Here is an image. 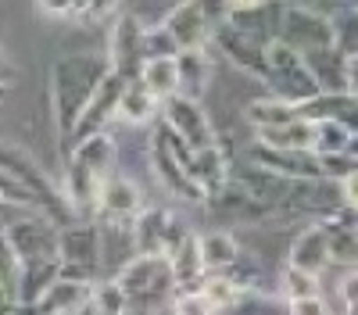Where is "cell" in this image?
<instances>
[{
    "instance_id": "cell-1",
    "label": "cell",
    "mask_w": 358,
    "mask_h": 315,
    "mask_svg": "<svg viewBox=\"0 0 358 315\" xmlns=\"http://www.w3.org/2000/svg\"><path fill=\"white\" fill-rule=\"evenodd\" d=\"M108 72H111L108 54H65L50 65V115L62 143L76 136L83 111L101 90Z\"/></svg>"
},
{
    "instance_id": "cell-2",
    "label": "cell",
    "mask_w": 358,
    "mask_h": 315,
    "mask_svg": "<svg viewBox=\"0 0 358 315\" xmlns=\"http://www.w3.org/2000/svg\"><path fill=\"white\" fill-rule=\"evenodd\" d=\"M115 161V140L101 129L76 140V151L69 158V205L79 212H97L101 186L108 180V168Z\"/></svg>"
},
{
    "instance_id": "cell-3",
    "label": "cell",
    "mask_w": 358,
    "mask_h": 315,
    "mask_svg": "<svg viewBox=\"0 0 358 315\" xmlns=\"http://www.w3.org/2000/svg\"><path fill=\"white\" fill-rule=\"evenodd\" d=\"M115 279L126 291L129 308H140V312H155L179 283L169 254H136Z\"/></svg>"
},
{
    "instance_id": "cell-4",
    "label": "cell",
    "mask_w": 358,
    "mask_h": 315,
    "mask_svg": "<svg viewBox=\"0 0 358 315\" xmlns=\"http://www.w3.org/2000/svg\"><path fill=\"white\" fill-rule=\"evenodd\" d=\"M265 82L273 86V94L280 101H290V104H308L312 97L322 94V86L308 65V57L301 50H294L290 43L283 40H273L268 43V72H265Z\"/></svg>"
},
{
    "instance_id": "cell-5",
    "label": "cell",
    "mask_w": 358,
    "mask_h": 315,
    "mask_svg": "<svg viewBox=\"0 0 358 315\" xmlns=\"http://www.w3.org/2000/svg\"><path fill=\"white\" fill-rule=\"evenodd\" d=\"M280 40L290 43L294 50H319V47H334L337 43V29H334V18L319 15L315 8L308 4H290L283 11V25H280Z\"/></svg>"
},
{
    "instance_id": "cell-6",
    "label": "cell",
    "mask_w": 358,
    "mask_h": 315,
    "mask_svg": "<svg viewBox=\"0 0 358 315\" xmlns=\"http://www.w3.org/2000/svg\"><path fill=\"white\" fill-rule=\"evenodd\" d=\"M101 229L97 226H65L62 229V276L72 279H94L101 269Z\"/></svg>"
},
{
    "instance_id": "cell-7",
    "label": "cell",
    "mask_w": 358,
    "mask_h": 315,
    "mask_svg": "<svg viewBox=\"0 0 358 315\" xmlns=\"http://www.w3.org/2000/svg\"><path fill=\"white\" fill-rule=\"evenodd\" d=\"M212 43L229 57L236 68H244V72L265 79V72H268V43H262V40H255L251 33H244L236 22H229V18H226V22H215Z\"/></svg>"
},
{
    "instance_id": "cell-8",
    "label": "cell",
    "mask_w": 358,
    "mask_h": 315,
    "mask_svg": "<svg viewBox=\"0 0 358 315\" xmlns=\"http://www.w3.org/2000/svg\"><path fill=\"white\" fill-rule=\"evenodd\" d=\"M162 25L176 36L179 50L183 47H204L212 40V29H215V4L212 0H179V4L165 15Z\"/></svg>"
},
{
    "instance_id": "cell-9",
    "label": "cell",
    "mask_w": 358,
    "mask_h": 315,
    "mask_svg": "<svg viewBox=\"0 0 358 315\" xmlns=\"http://www.w3.org/2000/svg\"><path fill=\"white\" fill-rule=\"evenodd\" d=\"M147 29L136 15H118L111 33H108V57H111V68L115 72H126V75H140L143 61H147Z\"/></svg>"
},
{
    "instance_id": "cell-10",
    "label": "cell",
    "mask_w": 358,
    "mask_h": 315,
    "mask_svg": "<svg viewBox=\"0 0 358 315\" xmlns=\"http://www.w3.org/2000/svg\"><path fill=\"white\" fill-rule=\"evenodd\" d=\"M165 122L183 136L194 151L212 147V143H215V129H212V122H208V115L201 111V101H190L183 94L169 97L165 101Z\"/></svg>"
},
{
    "instance_id": "cell-11",
    "label": "cell",
    "mask_w": 358,
    "mask_h": 315,
    "mask_svg": "<svg viewBox=\"0 0 358 315\" xmlns=\"http://www.w3.org/2000/svg\"><path fill=\"white\" fill-rule=\"evenodd\" d=\"M129 79H133V75H126V72H115V68L108 72V79L101 82V90L94 94V101L86 104V111H83V119H79L72 140H83V136H90V133H101V126H104L108 119H115Z\"/></svg>"
},
{
    "instance_id": "cell-12",
    "label": "cell",
    "mask_w": 358,
    "mask_h": 315,
    "mask_svg": "<svg viewBox=\"0 0 358 315\" xmlns=\"http://www.w3.org/2000/svg\"><path fill=\"white\" fill-rule=\"evenodd\" d=\"M0 172H4V176H11L15 183H22L25 190H33L36 197L50 200V205H57V200H62V197L54 193L47 172H40V165L29 158L25 151L11 147V143H0Z\"/></svg>"
},
{
    "instance_id": "cell-13",
    "label": "cell",
    "mask_w": 358,
    "mask_h": 315,
    "mask_svg": "<svg viewBox=\"0 0 358 315\" xmlns=\"http://www.w3.org/2000/svg\"><path fill=\"white\" fill-rule=\"evenodd\" d=\"M255 158L273 168V172H283V176H294V180H312V176H326V165H322V154L319 151H287V147H262L255 151Z\"/></svg>"
},
{
    "instance_id": "cell-14",
    "label": "cell",
    "mask_w": 358,
    "mask_h": 315,
    "mask_svg": "<svg viewBox=\"0 0 358 315\" xmlns=\"http://www.w3.org/2000/svg\"><path fill=\"white\" fill-rule=\"evenodd\" d=\"M97 212L108 222H136V215L143 212L140 205V190L126 180V176H111L101 186V200H97Z\"/></svg>"
},
{
    "instance_id": "cell-15",
    "label": "cell",
    "mask_w": 358,
    "mask_h": 315,
    "mask_svg": "<svg viewBox=\"0 0 358 315\" xmlns=\"http://www.w3.org/2000/svg\"><path fill=\"white\" fill-rule=\"evenodd\" d=\"M90 294H94V286H90L86 279L57 276L36 305L43 308V315H76L83 305H90Z\"/></svg>"
},
{
    "instance_id": "cell-16",
    "label": "cell",
    "mask_w": 358,
    "mask_h": 315,
    "mask_svg": "<svg viewBox=\"0 0 358 315\" xmlns=\"http://www.w3.org/2000/svg\"><path fill=\"white\" fill-rule=\"evenodd\" d=\"M330 262H334V251H330V229L326 226L305 229V233L294 240V247H290V265L294 269H305V272L319 276Z\"/></svg>"
},
{
    "instance_id": "cell-17",
    "label": "cell",
    "mask_w": 358,
    "mask_h": 315,
    "mask_svg": "<svg viewBox=\"0 0 358 315\" xmlns=\"http://www.w3.org/2000/svg\"><path fill=\"white\" fill-rule=\"evenodd\" d=\"M315 133L319 122L308 115H297V119L283 122V126H265L258 129V140L265 147H287V151H315Z\"/></svg>"
},
{
    "instance_id": "cell-18",
    "label": "cell",
    "mask_w": 358,
    "mask_h": 315,
    "mask_svg": "<svg viewBox=\"0 0 358 315\" xmlns=\"http://www.w3.org/2000/svg\"><path fill=\"white\" fill-rule=\"evenodd\" d=\"M179 61V94L190 97V101H201L208 82H212V57H208L204 47H183L176 54Z\"/></svg>"
},
{
    "instance_id": "cell-19",
    "label": "cell",
    "mask_w": 358,
    "mask_h": 315,
    "mask_svg": "<svg viewBox=\"0 0 358 315\" xmlns=\"http://www.w3.org/2000/svg\"><path fill=\"white\" fill-rule=\"evenodd\" d=\"M308 65L322 86V94H344L348 90V54L334 43V47H319V50H308Z\"/></svg>"
},
{
    "instance_id": "cell-20",
    "label": "cell",
    "mask_w": 358,
    "mask_h": 315,
    "mask_svg": "<svg viewBox=\"0 0 358 315\" xmlns=\"http://www.w3.org/2000/svg\"><path fill=\"white\" fill-rule=\"evenodd\" d=\"M158 104H165V101L140 75H133L129 86H126V94H122V104H118V119L129 122V126H143V122H151L158 115Z\"/></svg>"
},
{
    "instance_id": "cell-21",
    "label": "cell",
    "mask_w": 358,
    "mask_h": 315,
    "mask_svg": "<svg viewBox=\"0 0 358 315\" xmlns=\"http://www.w3.org/2000/svg\"><path fill=\"white\" fill-rule=\"evenodd\" d=\"M197 247H201L208 272H226L241 262V244H236V237L226 233V229H208V233H201Z\"/></svg>"
},
{
    "instance_id": "cell-22",
    "label": "cell",
    "mask_w": 358,
    "mask_h": 315,
    "mask_svg": "<svg viewBox=\"0 0 358 315\" xmlns=\"http://www.w3.org/2000/svg\"><path fill=\"white\" fill-rule=\"evenodd\" d=\"M190 176L197 180V186L204 190V193H215V190H222L226 186V158H222V151L215 147H201V151H194V158H190Z\"/></svg>"
},
{
    "instance_id": "cell-23",
    "label": "cell",
    "mask_w": 358,
    "mask_h": 315,
    "mask_svg": "<svg viewBox=\"0 0 358 315\" xmlns=\"http://www.w3.org/2000/svg\"><path fill=\"white\" fill-rule=\"evenodd\" d=\"M140 79L151 86V90L169 101L179 94V61H176V54L172 57H147L143 68H140Z\"/></svg>"
},
{
    "instance_id": "cell-24",
    "label": "cell",
    "mask_w": 358,
    "mask_h": 315,
    "mask_svg": "<svg viewBox=\"0 0 358 315\" xmlns=\"http://www.w3.org/2000/svg\"><path fill=\"white\" fill-rule=\"evenodd\" d=\"M297 115H301V108L290 104V101H280L276 94H273V97H262V101H255V104L248 108V119H251V126H255V129H265V126H283V122L297 119Z\"/></svg>"
},
{
    "instance_id": "cell-25",
    "label": "cell",
    "mask_w": 358,
    "mask_h": 315,
    "mask_svg": "<svg viewBox=\"0 0 358 315\" xmlns=\"http://www.w3.org/2000/svg\"><path fill=\"white\" fill-rule=\"evenodd\" d=\"M169 258H172V269H176V279H179V283H190V279H197L201 272H208V269H204V258H201V247H197V237H194V233H190L183 244H179V247H176Z\"/></svg>"
},
{
    "instance_id": "cell-26",
    "label": "cell",
    "mask_w": 358,
    "mask_h": 315,
    "mask_svg": "<svg viewBox=\"0 0 358 315\" xmlns=\"http://www.w3.org/2000/svg\"><path fill=\"white\" fill-rule=\"evenodd\" d=\"M90 308H94V315H126L129 301H126V291L118 286V279L97 283L94 294H90Z\"/></svg>"
},
{
    "instance_id": "cell-27",
    "label": "cell",
    "mask_w": 358,
    "mask_h": 315,
    "mask_svg": "<svg viewBox=\"0 0 358 315\" xmlns=\"http://www.w3.org/2000/svg\"><path fill=\"white\" fill-rule=\"evenodd\" d=\"M219 315H290V305L283 308V305L273 301V298H262V294L244 291L241 298H236L229 308H222Z\"/></svg>"
},
{
    "instance_id": "cell-28",
    "label": "cell",
    "mask_w": 358,
    "mask_h": 315,
    "mask_svg": "<svg viewBox=\"0 0 358 315\" xmlns=\"http://www.w3.org/2000/svg\"><path fill=\"white\" fill-rule=\"evenodd\" d=\"M197 291L208 298V301H212L215 305V312H222V308H229L236 298H241L244 294V286L241 283H236L233 276H222V272H215L212 279H204L201 286H197Z\"/></svg>"
},
{
    "instance_id": "cell-29",
    "label": "cell",
    "mask_w": 358,
    "mask_h": 315,
    "mask_svg": "<svg viewBox=\"0 0 358 315\" xmlns=\"http://www.w3.org/2000/svg\"><path fill=\"white\" fill-rule=\"evenodd\" d=\"M283 294H287V301H301V298H315L319 294V279H315V272H305V269H294V265H287L283 269Z\"/></svg>"
},
{
    "instance_id": "cell-30",
    "label": "cell",
    "mask_w": 358,
    "mask_h": 315,
    "mask_svg": "<svg viewBox=\"0 0 358 315\" xmlns=\"http://www.w3.org/2000/svg\"><path fill=\"white\" fill-rule=\"evenodd\" d=\"M334 29H337V47L351 57L358 54V8H344L334 15Z\"/></svg>"
},
{
    "instance_id": "cell-31",
    "label": "cell",
    "mask_w": 358,
    "mask_h": 315,
    "mask_svg": "<svg viewBox=\"0 0 358 315\" xmlns=\"http://www.w3.org/2000/svg\"><path fill=\"white\" fill-rule=\"evenodd\" d=\"M18 272H22V262H18V251L11 244V237L0 229V283L11 286V291L18 294Z\"/></svg>"
},
{
    "instance_id": "cell-32",
    "label": "cell",
    "mask_w": 358,
    "mask_h": 315,
    "mask_svg": "<svg viewBox=\"0 0 358 315\" xmlns=\"http://www.w3.org/2000/svg\"><path fill=\"white\" fill-rule=\"evenodd\" d=\"M143 50H147V57H172V54H179V43L165 25H155V29H147Z\"/></svg>"
},
{
    "instance_id": "cell-33",
    "label": "cell",
    "mask_w": 358,
    "mask_h": 315,
    "mask_svg": "<svg viewBox=\"0 0 358 315\" xmlns=\"http://www.w3.org/2000/svg\"><path fill=\"white\" fill-rule=\"evenodd\" d=\"M86 0H36V11L47 18H79Z\"/></svg>"
},
{
    "instance_id": "cell-34",
    "label": "cell",
    "mask_w": 358,
    "mask_h": 315,
    "mask_svg": "<svg viewBox=\"0 0 358 315\" xmlns=\"http://www.w3.org/2000/svg\"><path fill=\"white\" fill-rule=\"evenodd\" d=\"M176 315H219V312L201 291H194V294H183L176 301Z\"/></svg>"
},
{
    "instance_id": "cell-35",
    "label": "cell",
    "mask_w": 358,
    "mask_h": 315,
    "mask_svg": "<svg viewBox=\"0 0 358 315\" xmlns=\"http://www.w3.org/2000/svg\"><path fill=\"white\" fill-rule=\"evenodd\" d=\"M115 8H118V0H86V8H83L79 22H90V25H97V22L111 18V15H115Z\"/></svg>"
},
{
    "instance_id": "cell-36",
    "label": "cell",
    "mask_w": 358,
    "mask_h": 315,
    "mask_svg": "<svg viewBox=\"0 0 358 315\" xmlns=\"http://www.w3.org/2000/svg\"><path fill=\"white\" fill-rule=\"evenodd\" d=\"M341 308L344 315H358V269L341 279Z\"/></svg>"
},
{
    "instance_id": "cell-37",
    "label": "cell",
    "mask_w": 358,
    "mask_h": 315,
    "mask_svg": "<svg viewBox=\"0 0 358 315\" xmlns=\"http://www.w3.org/2000/svg\"><path fill=\"white\" fill-rule=\"evenodd\" d=\"M290 315H330V308H326L322 294H315V298H301V301H290Z\"/></svg>"
},
{
    "instance_id": "cell-38",
    "label": "cell",
    "mask_w": 358,
    "mask_h": 315,
    "mask_svg": "<svg viewBox=\"0 0 358 315\" xmlns=\"http://www.w3.org/2000/svg\"><path fill=\"white\" fill-rule=\"evenodd\" d=\"M341 190H344V205L358 212V168L348 172V176L341 180Z\"/></svg>"
},
{
    "instance_id": "cell-39",
    "label": "cell",
    "mask_w": 358,
    "mask_h": 315,
    "mask_svg": "<svg viewBox=\"0 0 358 315\" xmlns=\"http://www.w3.org/2000/svg\"><path fill=\"white\" fill-rule=\"evenodd\" d=\"M18 294L11 291V286H4V283H0V315H15L18 312Z\"/></svg>"
},
{
    "instance_id": "cell-40",
    "label": "cell",
    "mask_w": 358,
    "mask_h": 315,
    "mask_svg": "<svg viewBox=\"0 0 358 315\" xmlns=\"http://www.w3.org/2000/svg\"><path fill=\"white\" fill-rule=\"evenodd\" d=\"M11 82H18V68L8 61V54L0 50V86H11Z\"/></svg>"
},
{
    "instance_id": "cell-41",
    "label": "cell",
    "mask_w": 358,
    "mask_h": 315,
    "mask_svg": "<svg viewBox=\"0 0 358 315\" xmlns=\"http://www.w3.org/2000/svg\"><path fill=\"white\" fill-rule=\"evenodd\" d=\"M258 4H265V0H222L226 15H233V11H251V8H258Z\"/></svg>"
},
{
    "instance_id": "cell-42",
    "label": "cell",
    "mask_w": 358,
    "mask_h": 315,
    "mask_svg": "<svg viewBox=\"0 0 358 315\" xmlns=\"http://www.w3.org/2000/svg\"><path fill=\"white\" fill-rule=\"evenodd\" d=\"M348 90L358 97V54L348 57Z\"/></svg>"
},
{
    "instance_id": "cell-43",
    "label": "cell",
    "mask_w": 358,
    "mask_h": 315,
    "mask_svg": "<svg viewBox=\"0 0 358 315\" xmlns=\"http://www.w3.org/2000/svg\"><path fill=\"white\" fill-rule=\"evenodd\" d=\"M126 315H151V312H140V308H129Z\"/></svg>"
},
{
    "instance_id": "cell-44",
    "label": "cell",
    "mask_w": 358,
    "mask_h": 315,
    "mask_svg": "<svg viewBox=\"0 0 358 315\" xmlns=\"http://www.w3.org/2000/svg\"><path fill=\"white\" fill-rule=\"evenodd\" d=\"M301 4H308V8H315V4H319V0H301Z\"/></svg>"
}]
</instances>
